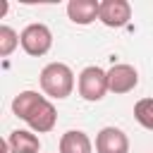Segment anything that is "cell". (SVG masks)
<instances>
[{"instance_id":"cell-5","label":"cell","mask_w":153,"mask_h":153,"mask_svg":"<svg viewBox=\"0 0 153 153\" xmlns=\"http://www.w3.org/2000/svg\"><path fill=\"white\" fill-rule=\"evenodd\" d=\"M98 19L110 29H120L131 19V5L127 0H103Z\"/></svg>"},{"instance_id":"cell-8","label":"cell","mask_w":153,"mask_h":153,"mask_svg":"<svg viewBox=\"0 0 153 153\" xmlns=\"http://www.w3.org/2000/svg\"><path fill=\"white\" fill-rule=\"evenodd\" d=\"M98 12H100V2H96V0H69L67 2V17L81 26L96 22Z\"/></svg>"},{"instance_id":"cell-12","label":"cell","mask_w":153,"mask_h":153,"mask_svg":"<svg viewBox=\"0 0 153 153\" xmlns=\"http://www.w3.org/2000/svg\"><path fill=\"white\" fill-rule=\"evenodd\" d=\"M19 45V36L12 26H0V55L7 57L12 55V50Z\"/></svg>"},{"instance_id":"cell-1","label":"cell","mask_w":153,"mask_h":153,"mask_svg":"<svg viewBox=\"0 0 153 153\" xmlns=\"http://www.w3.org/2000/svg\"><path fill=\"white\" fill-rule=\"evenodd\" d=\"M12 112L19 120H24L38 134L53 131V127L57 122L55 105L45 96H38L36 91H22V93H17L14 100H12Z\"/></svg>"},{"instance_id":"cell-4","label":"cell","mask_w":153,"mask_h":153,"mask_svg":"<svg viewBox=\"0 0 153 153\" xmlns=\"http://www.w3.org/2000/svg\"><path fill=\"white\" fill-rule=\"evenodd\" d=\"M19 43H22V48H24L29 55L41 57V55H45V53L50 50V45H53V33H50V29H48L45 24H29V26L19 33Z\"/></svg>"},{"instance_id":"cell-7","label":"cell","mask_w":153,"mask_h":153,"mask_svg":"<svg viewBox=\"0 0 153 153\" xmlns=\"http://www.w3.org/2000/svg\"><path fill=\"white\" fill-rule=\"evenodd\" d=\"M96 153H129V139L117 127H103L96 136Z\"/></svg>"},{"instance_id":"cell-6","label":"cell","mask_w":153,"mask_h":153,"mask_svg":"<svg viewBox=\"0 0 153 153\" xmlns=\"http://www.w3.org/2000/svg\"><path fill=\"white\" fill-rule=\"evenodd\" d=\"M136 84H139V74L131 65L120 62L108 69V88L112 93H129L136 88Z\"/></svg>"},{"instance_id":"cell-10","label":"cell","mask_w":153,"mask_h":153,"mask_svg":"<svg viewBox=\"0 0 153 153\" xmlns=\"http://www.w3.org/2000/svg\"><path fill=\"white\" fill-rule=\"evenodd\" d=\"M93 143L81 129H69L60 139V153H91Z\"/></svg>"},{"instance_id":"cell-3","label":"cell","mask_w":153,"mask_h":153,"mask_svg":"<svg viewBox=\"0 0 153 153\" xmlns=\"http://www.w3.org/2000/svg\"><path fill=\"white\" fill-rule=\"evenodd\" d=\"M108 91H110V88H108V72H103V69L96 67V65L81 69V74H79V96H81L84 100L96 103V100H100Z\"/></svg>"},{"instance_id":"cell-9","label":"cell","mask_w":153,"mask_h":153,"mask_svg":"<svg viewBox=\"0 0 153 153\" xmlns=\"http://www.w3.org/2000/svg\"><path fill=\"white\" fill-rule=\"evenodd\" d=\"M7 146L10 153H38L41 151V141L36 134L26 131V129H14L7 136Z\"/></svg>"},{"instance_id":"cell-2","label":"cell","mask_w":153,"mask_h":153,"mask_svg":"<svg viewBox=\"0 0 153 153\" xmlns=\"http://www.w3.org/2000/svg\"><path fill=\"white\" fill-rule=\"evenodd\" d=\"M41 88L50 98H67L74 88V72L65 62H50L41 69Z\"/></svg>"},{"instance_id":"cell-11","label":"cell","mask_w":153,"mask_h":153,"mask_svg":"<svg viewBox=\"0 0 153 153\" xmlns=\"http://www.w3.org/2000/svg\"><path fill=\"white\" fill-rule=\"evenodd\" d=\"M134 117L143 129L153 131V98H141L134 105Z\"/></svg>"}]
</instances>
